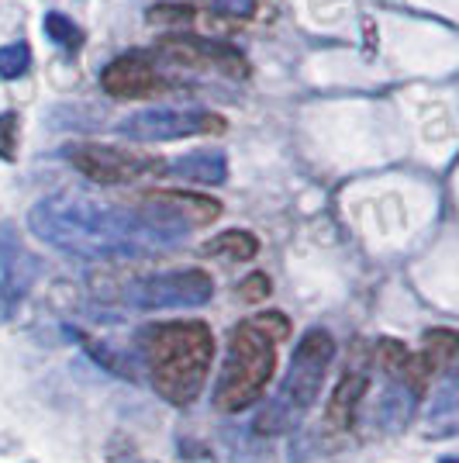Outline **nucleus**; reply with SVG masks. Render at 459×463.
<instances>
[{
  "instance_id": "nucleus-1",
  "label": "nucleus",
  "mask_w": 459,
  "mask_h": 463,
  "mask_svg": "<svg viewBox=\"0 0 459 463\" xmlns=\"http://www.w3.org/2000/svg\"><path fill=\"white\" fill-rule=\"evenodd\" d=\"M28 229L52 250L80 260H128L187 239V229L149 204L117 208L83 194H56L28 214Z\"/></svg>"
},
{
  "instance_id": "nucleus-2",
  "label": "nucleus",
  "mask_w": 459,
  "mask_h": 463,
  "mask_svg": "<svg viewBox=\"0 0 459 463\" xmlns=\"http://www.w3.org/2000/svg\"><path fill=\"white\" fill-rule=\"evenodd\" d=\"M138 353L159 398L187 408L201 398L214 364V335L204 322H159L138 332Z\"/></svg>"
},
{
  "instance_id": "nucleus-3",
  "label": "nucleus",
  "mask_w": 459,
  "mask_h": 463,
  "mask_svg": "<svg viewBox=\"0 0 459 463\" xmlns=\"http://www.w3.org/2000/svg\"><path fill=\"white\" fill-rule=\"evenodd\" d=\"M335 360V339L325 328H307L301 343L294 349V360L284 377V384L276 391V398L269 402L259 419L256 432H287L290 425H297L307 411L314 408L322 384H325L328 364Z\"/></svg>"
},
{
  "instance_id": "nucleus-4",
  "label": "nucleus",
  "mask_w": 459,
  "mask_h": 463,
  "mask_svg": "<svg viewBox=\"0 0 459 463\" xmlns=\"http://www.w3.org/2000/svg\"><path fill=\"white\" fill-rule=\"evenodd\" d=\"M273 370H276V343H269L259 328L242 322L229 339V356L214 384V408L225 415L252 408L267 394Z\"/></svg>"
},
{
  "instance_id": "nucleus-5",
  "label": "nucleus",
  "mask_w": 459,
  "mask_h": 463,
  "mask_svg": "<svg viewBox=\"0 0 459 463\" xmlns=\"http://www.w3.org/2000/svg\"><path fill=\"white\" fill-rule=\"evenodd\" d=\"M225 118L201 111V108H149L135 111L117 125V136L135 138V142H176L191 136H221Z\"/></svg>"
},
{
  "instance_id": "nucleus-6",
  "label": "nucleus",
  "mask_w": 459,
  "mask_h": 463,
  "mask_svg": "<svg viewBox=\"0 0 459 463\" xmlns=\"http://www.w3.org/2000/svg\"><path fill=\"white\" fill-rule=\"evenodd\" d=\"M62 156L73 163V170L83 174L94 184L115 187V184H132L145 174H159L163 163L153 156L128 153V149H115V146H97V142H80V146H66Z\"/></svg>"
},
{
  "instance_id": "nucleus-7",
  "label": "nucleus",
  "mask_w": 459,
  "mask_h": 463,
  "mask_svg": "<svg viewBox=\"0 0 459 463\" xmlns=\"http://www.w3.org/2000/svg\"><path fill=\"white\" fill-rule=\"evenodd\" d=\"M214 294V280L204 270H173L149 277L128 290V301L142 311L163 308H201Z\"/></svg>"
},
{
  "instance_id": "nucleus-8",
  "label": "nucleus",
  "mask_w": 459,
  "mask_h": 463,
  "mask_svg": "<svg viewBox=\"0 0 459 463\" xmlns=\"http://www.w3.org/2000/svg\"><path fill=\"white\" fill-rule=\"evenodd\" d=\"M155 52L159 56L173 59L180 66H193V70H214V73H225L231 80H242L249 73L246 56L229 45V42L218 39H201V35H183V32H173L155 42Z\"/></svg>"
},
{
  "instance_id": "nucleus-9",
  "label": "nucleus",
  "mask_w": 459,
  "mask_h": 463,
  "mask_svg": "<svg viewBox=\"0 0 459 463\" xmlns=\"http://www.w3.org/2000/svg\"><path fill=\"white\" fill-rule=\"evenodd\" d=\"M100 87L104 94L121 97V100H142L163 90V77L142 52H132V56H117L100 70Z\"/></svg>"
},
{
  "instance_id": "nucleus-10",
  "label": "nucleus",
  "mask_w": 459,
  "mask_h": 463,
  "mask_svg": "<svg viewBox=\"0 0 459 463\" xmlns=\"http://www.w3.org/2000/svg\"><path fill=\"white\" fill-rule=\"evenodd\" d=\"M142 204L155 208L159 214L173 218L183 229H204L214 218H221V201L191 191H145L138 197Z\"/></svg>"
},
{
  "instance_id": "nucleus-11",
  "label": "nucleus",
  "mask_w": 459,
  "mask_h": 463,
  "mask_svg": "<svg viewBox=\"0 0 459 463\" xmlns=\"http://www.w3.org/2000/svg\"><path fill=\"white\" fill-rule=\"evenodd\" d=\"M366 387H370V377H366L363 370H349L339 387H335V394L328 398L325 405V419L332 429H352L356 422V411L363 405L366 398Z\"/></svg>"
},
{
  "instance_id": "nucleus-12",
  "label": "nucleus",
  "mask_w": 459,
  "mask_h": 463,
  "mask_svg": "<svg viewBox=\"0 0 459 463\" xmlns=\"http://www.w3.org/2000/svg\"><path fill=\"white\" fill-rule=\"evenodd\" d=\"M170 174L180 176V180H191V184L218 187V184L229 180V156L221 153V149H197V153L173 159Z\"/></svg>"
},
{
  "instance_id": "nucleus-13",
  "label": "nucleus",
  "mask_w": 459,
  "mask_h": 463,
  "mask_svg": "<svg viewBox=\"0 0 459 463\" xmlns=\"http://www.w3.org/2000/svg\"><path fill=\"white\" fill-rule=\"evenodd\" d=\"M0 256H4V277H0V298L7 301L4 308H11V301H18L21 294H24V288L32 284V273H35V267L28 263L32 256L21 250V246H11L7 250V242L0 239Z\"/></svg>"
},
{
  "instance_id": "nucleus-14",
  "label": "nucleus",
  "mask_w": 459,
  "mask_h": 463,
  "mask_svg": "<svg viewBox=\"0 0 459 463\" xmlns=\"http://www.w3.org/2000/svg\"><path fill=\"white\" fill-rule=\"evenodd\" d=\"M204 252L218 256V260H231V263H249V260H256V252H259V239L246 229H229V232H218L214 239H208Z\"/></svg>"
},
{
  "instance_id": "nucleus-15",
  "label": "nucleus",
  "mask_w": 459,
  "mask_h": 463,
  "mask_svg": "<svg viewBox=\"0 0 459 463\" xmlns=\"http://www.w3.org/2000/svg\"><path fill=\"white\" fill-rule=\"evenodd\" d=\"M425 353L436 364V370H453L459 353V335L453 328H432V332H425Z\"/></svg>"
},
{
  "instance_id": "nucleus-16",
  "label": "nucleus",
  "mask_w": 459,
  "mask_h": 463,
  "mask_svg": "<svg viewBox=\"0 0 459 463\" xmlns=\"http://www.w3.org/2000/svg\"><path fill=\"white\" fill-rule=\"evenodd\" d=\"M432 377H436V364L428 360V353H407L401 373H398V384L407 387V391L418 398V394H425V391H428Z\"/></svg>"
},
{
  "instance_id": "nucleus-17",
  "label": "nucleus",
  "mask_w": 459,
  "mask_h": 463,
  "mask_svg": "<svg viewBox=\"0 0 459 463\" xmlns=\"http://www.w3.org/2000/svg\"><path fill=\"white\" fill-rule=\"evenodd\" d=\"M32 66V49L24 42H11L0 49V77L4 80H18L21 73H28Z\"/></svg>"
},
{
  "instance_id": "nucleus-18",
  "label": "nucleus",
  "mask_w": 459,
  "mask_h": 463,
  "mask_svg": "<svg viewBox=\"0 0 459 463\" xmlns=\"http://www.w3.org/2000/svg\"><path fill=\"white\" fill-rule=\"evenodd\" d=\"M249 326L259 328L269 343H287V339H290V322H287V315H284V311H267V315H256V318H249Z\"/></svg>"
},
{
  "instance_id": "nucleus-19",
  "label": "nucleus",
  "mask_w": 459,
  "mask_h": 463,
  "mask_svg": "<svg viewBox=\"0 0 459 463\" xmlns=\"http://www.w3.org/2000/svg\"><path fill=\"white\" fill-rule=\"evenodd\" d=\"M404 360H407V349H404V343H398V339H380V346H377V364H380L383 373H387L390 381H398Z\"/></svg>"
},
{
  "instance_id": "nucleus-20",
  "label": "nucleus",
  "mask_w": 459,
  "mask_h": 463,
  "mask_svg": "<svg viewBox=\"0 0 459 463\" xmlns=\"http://www.w3.org/2000/svg\"><path fill=\"white\" fill-rule=\"evenodd\" d=\"M42 28H45V35L52 42H59V45H77L80 42V32H77V24L66 18V14H45V21H42Z\"/></svg>"
},
{
  "instance_id": "nucleus-21",
  "label": "nucleus",
  "mask_w": 459,
  "mask_h": 463,
  "mask_svg": "<svg viewBox=\"0 0 459 463\" xmlns=\"http://www.w3.org/2000/svg\"><path fill=\"white\" fill-rule=\"evenodd\" d=\"M18 128L21 121L14 111H4L0 115V159H18Z\"/></svg>"
},
{
  "instance_id": "nucleus-22",
  "label": "nucleus",
  "mask_w": 459,
  "mask_h": 463,
  "mask_svg": "<svg viewBox=\"0 0 459 463\" xmlns=\"http://www.w3.org/2000/svg\"><path fill=\"white\" fill-rule=\"evenodd\" d=\"M193 18L191 7H183V4H163V7H153L149 11V21L153 24H163V28H180V24H187Z\"/></svg>"
},
{
  "instance_id": "nucleus-23",
  "label": "nucleus",
  "mask_w": 459,
  "mask_h": 463,
  "mask_svg": "<svg viewBox=\"0 0 459 463\" xmlns=\"http://www.w3.org/2000/svg\"><path fill=\"white\" fill-rule=\"evenodd\" d=\"M269 277L267 273H249L242 284H239V301H246V305H259V301H267L269 298Z\"/></svg>"
},
{
  "instance_id": "nucleus-24",
  "label": "nucleus",
  "mask_w": 459,
  "mask_h": 463,
  "mask_svg": "<svg viewBox=\"0 0 459 463\" xmlns=\"http://www.w3.org/2000/svg\"><path fill=\"white\" fill-rule=\"evenodd\" d=\"M211 7L229 14V18H249L256 11V0H211Z\"/></svg>"
},
{
  "instance_id": "nucleus-25",
  "label": "nucleus",
  "mask_w": 459,
  "mask_h": 463,
  "mask_svg": "<svg viewBox=\"0 0 459 463\" xmlns=\"http://www.w3.org/2000/svg\"><path fill=\"white\" fill-rule=\"evenodd\" d=\"M442 463H456V457H445V460H442Z\"/></svg>"
}]
</instances>
